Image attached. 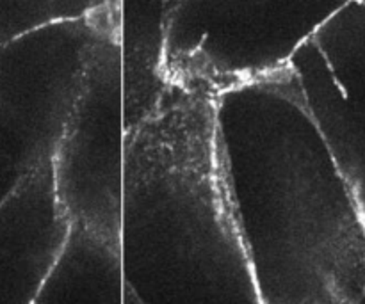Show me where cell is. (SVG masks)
Listing matches in <instances>:
<instances>
[{
  "mask_svg": "<svg viewBox=\"0 0 365 304\" xmlns=\"http://www.w3.org/2000/svg\"><path fill=\"white\" fill-rule=\"evenodd\" d=\"M216 128L260 304H359L365 221L287 64L216 95Z\"/></svg>",
  "mask_w": 365,
  "mask_h": 304,
  "instance_id": "6da1fadb",
  "label": "cell"
},
{
  "mask_svg": "<svg viewBox=\"0 0 365 304\" xmlns=\"http://www.w3.org/2000/svg\"><path fill=\"white\" fill-rule=\"evenodd\" d=\"M123 304H260L232 214L216 96L168 84L125 134Z\"/></svg>",
  "mask_w": 365,
  "mask_h": 304,
  "instance_id": "7a4b0ae2",
  "label": "cell"
},
{
  "mask_svg": "<svg viewBox=\"0 0 365 304\" xmlns=\"http://www.w3.org/2000/svg\"><path fill=\"white\" fill-rule=\"evenodd\" d=\"M349 0H166V84L216 96L289 63Z\"/></svg>",
  "mask_w": 365,
  "mask_h": 304,
  "instance_id": "3957f363",
  "label": "cell"
},
{
  "mask_svg": "<svg viewBox=\"0 0 365 304\" xmlns=\"http://www.w3.org/2000/svg\"><path fill=\"white\" fill-rule=\"evenodd\" d=\"M113 31L120 18L103 11L0 45V201L52 159L89 59Z\"/></svg>",
  "mask_w": 365,
  "mask_h": 304,
  "instance_id": "277c9868",
  "label": "cell"
},
{
  "mask_svg": "<svg viewBox=\"0 0 365 304\" xmlns=\"http://www.w3.org/2000/svg\"><path fill=\"white\" fill-rule=\"evenodd\" d=\"M125 110L120 31L96 45L52 153L57 201L70 221L120 241Z\"/></svg>",
  "mask_w": 365,
  "mask_h": 304,
  "instance_id": "5b68a950",
  "label": "cell"
},
{
  "mask_svg": "<svg viewBox=\"0 0 365 304\" xmlns=\"http://www.w3.org/2000/svg\"><path fill=\"white\" fill-rule=\"evenodd\" d=\"M287 68L365 221V0H349L331 14Z\"/></svg>",
  "mask_w": 365,
  "mask_h": 304,
  "instance_id": "8992f818",
  "label": "cell"
},
{
  "mask_svg": "<svg viewBox=\"0 0 365 304\" xmlns=\"http://www.w3.org/2000/svg\"><path fill=\"white\" fill-rule=\"evenodd\" d=\"M66 230L50 159L0 201V304H34Z\"/></svg>",
  "mask_w": 365,
  "mask_h": 304,
  "instance_id": "52a82bcc",
  "label": "cell"
},
{
  "mask_svg": "<svg viewBox=\"0 0 365 304\" xmlns=\"http://www.w3.org/2000/svg\"><path fill=\"white\" fill-rule=\"evenodd\" d=\"M121 242L70 221L34 304H123Z\"/></svg>",
  "mask_w": 365,
  "mask_h": 304,
  "instance_id": "ba28073f",
  "label": "cell"
},
{
  "mask_svg": "<svg viewBox=\"0 0 365 304\" xmlns=\"http://www.w3.org/2000/svg\"><path fill=\"white\" fill-rule=\"evenodd\" d=\"M123 61L125 134L145 117L166 88L163 77L164 2L116 0Z\"/></svg>",
  "mask_w": 365,
  "mask_h": 304,
  "instance_id": "9c48e42d",
  "label": "cell"
},
{
  "mask_svg": "<svg viewBox=\"0 0 365 304\" xmlns=\"http://www.w3.org/2000/svg\"><path fill=\"white\" fill-rule=\"evenodd\" d=\"M103 11L118 14L116 0H0V45L48 25L82 20Z\"/></svg>",
  "mask_w": 365,
  "mask_h": 304,
  "instance_id": "30bf717a",
  "label": "cell"
},
{
  "mask_svg": "<svg viewBox=\"0 0 365 304\" xmlns=\"http://www.w3.org/2000/svg\"><path fill=\"white\" fill-rule=\"evenodd\" d=\"M359 304H365V287H364V292H362V298H360V303Z\"/></svg>",
  "mask_w": 365,
  "mask_h": 304,
  "instance_id": "8fae6325",
  "label": "cell"
}]
</instances>
